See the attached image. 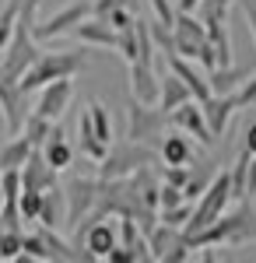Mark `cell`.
Segmentation results:
<instances>
[{"instance_id":"23","label":"cell","mask_w":256,"mask_h":263,"mask_svg":"<svg viewBox=\"0 0 256 263\" xmlns=\"http://www.w3.org/2000/svg\"><path fill=\"white\" fill-rule=\"evenodd\" d=\"M158 151H161V162L165 165H190L193 162V141H190V134H182V130L165 134L161 144H158Z\"/></svg>"},{"instance_id":"4","label":"cell","mask_w":256,"mask_h":263,"mask_svg":"<svg viewBox=\"0 0 256 263\" xmlns=\"http://www.w3.org/2000/svg\"><path fill=\"white\" fill-rule=\"evenodd\" d=\"M88 67V57L84 53H74V49H53V53H39V60L28 67V74L21 78V88L25 91H39L42 84L60 81V78H74Z\"/></svg>"},{"instance_id":"27","label":"cell","mask_w":256,"mask_h":263,"mask_svg":"<svg viewBox=\"0 0 256 263\" xmlns=\"http://www.w3.org/2000/svg\"><path fill=\"white\" fill-rule=\"evenodd\" d=\"M78 134H81V155H84V158H92V162L99 165L102 158H105V151H109V144H102L99 137H95V126H92L88 109L81 112V120H78Z\"/></svg>"},{"instance_id":"49","label":"cell","mask_w":256,"mask_h":263,"mask_svg":"<svg viewBox=\"0 0 256 263\" xmlns=\"http://www.w3.org/2000/svg\"><path fill=\"white\" fill-rule=\"evenodd\" d=\"M176 7H179V11H190V14H197L200 0H176Z\"/></svg>"},{"instance_id":"10","label":"cell","mask_w":256,"mask_h":263,"mask_svg":"<svg viewBox=\"0 0 256 263\" xmlns=\"http://www.w3.org/2000/svg\"><path fill=\"white\" fill-rule=\"evenodd\" d=\"M92 14H95V11H92L88 4H67V7H60L57 14H49L46 21H39V25H35V39H39V42H49V39H57V35H70L81 21L92 18Z\"/></svg>"},{"instance_id":"2","label":"cell","mask_w":256,"mask_h":263,"mask_svg":"<svg viewBox=\"0 0 256 263\" xmlns=\"http://www.w3.org/2000/svg\"><path fill=\"white\" fill-rule=\"evenodd\" d=\"M158 158H161V151H155V144H140V141H130V137L113 141L105 158L99 162V179H126L140 168L155 165Z\"/></svg>"},{"instance_id":"26","label":"cell","mask_w":256,"mask_h":263,"mask_svg":"<svg viewBox=\"0 0 256 263\" xmlns=\"http://www.w3.org/2000/svg\"><path fill=\"white\" fill-rule=\"evenodd\" d=\"M119 242L126 246V249H134V256H137V260H151L148 232H144L134 218H119Z\"/></svg>"},{"instance_id":"47","label":"cell","mask_w":256,"mask_h":263,"mask_svg":"<svg viewBox=\"0 0 256 263\" xmlns=\"http://www.w3.org/2000/svg\"><path fill=\"white\" fill-rule=\"evenodd\" d=\"M242 147L249 151V155H256V120L246 126V137H242Z\"/></svg>"},{"instance_id":"16","label":"cell","mask_w":256,"mask_h":263,"mask_svg":"<svg viewBox=\"0 0 256 263\" xmlns=\"http://www.w3.org/2000/svg\"><path fill=\"white\" fill-rule=\"evenodd\" d=\"M57 176H60V168H53L46 162L42 147H35L28 155V162L21 165V186L25 190H49V186H57Z\"/></svg>"},{"instance_id":"33","label":"cell","mask_w":256,"mask_h":263,"mask_svg":"<svg viewBox=\"0 0 256 263\" xmlns=\"http://www.w3.org/2000/svg\"><path fill=\"white\" fill-rule=\"evenodd\" d=\"M84 109H88V116H92L95 137H99L102 144H113V141H116V137H113V120H109V109H105L102 102H88Z\"/></svg>"},{"instance_id":"45","label":"cell","mask_w":256,"mask_h":263,"mask_svg":"<svg viewBox=\"0 0 256 263\" xmlns=\"http://www.w3.org/2000/svg\"><path fill=\"white\" fill-rule=\"evenodd\" d=\"M116 7H119V0H95V4H92L95 18H109V14H113Z\"/></svg>"},{"instance_id":"13","label":"cell","mask_w":256,"mask_h":263,"mask_svg":"<svg viewBox=\"0 0 256 263\" xmlns=\"http://www.w3.org/2000/svg\"><path fill=\"white\" fill-rule=\"evenodd\" d=\"M74 99V81L70 78H60L39 88V102H35V112H42L46 120H60L67 112V105Z\"/></svg>"},{"instance_id":"37","label":"cell","mask_w":256,"mask_h":263,"mask_svg":"<svg viewBox=\"0 0 256 263\" xmlns=\"http://www.w3.org/2000/svg\"><path fill=\"white\" fill-rule=\"evenodd\" d=\"M151 35H155V46L165 53V57H172L176 53V32L169 28V25H161V21H151Z\"/></svg>"},{"instance_id":"3","label":"cell","mask_w":256,"mask_h":263,"mask_svg":"<svg viewBox=\"0 0 256 263\" xmlns=\"http://www.w3.org/2000/svg\"><path fill=\"white\" fill-rule=\"evenodd\" d=\"M35 25H39V14H18V25H14V35L7 42L4 57H0V70L11 74V78H25L28 67L39 60V39H35Z\"/></svg>"},{"instance_id":"43","label":"cell","mask_w":256,"mask_h":263,"mask_svg":"<svg viewBox=\"0 0 256 263\" xmlns=\"http://www.w3.org/2000/svg\"><path fill=\"white\" fill-rule=\"evenodd\" d=\"M235 99H239V109H249V105H256V74H249V81H246V84L235 91Z\"/></svg>"},{"instance_id":"30","label":"cell","mask_w":256,"mask_h":263,"mask_svg":"<svg viewBox=\"0 0 256 263\" xmlns=\"http://www.w3.org/2000/svg\"><path fill=\"white\" fill-rule=\"evenodd\" d=\"M217 172L211 168V165L204 162V165H190V179H186V186H182V193H186V200H200V193L211 186V179H214Z\"/></svg>"},{"instance_id":"29","label":"cell","mask_w":256,"mask_h":263,"mask_svg":"<svg viewBox=\"0 0 256 263\" xmlns=\"http://www.w3.org/2000/svg\"><path fill=\"white\" fill-rule=\"evenodd\" d=\"M53 126H57V120H46L42 112H35V109H32V112L25 116V126H21V134H25V137H28L32 144H35V147H42V144L49 141Z\"/></svg>"},{"instance_id":"51","label":"cell","mask_w":256,"mask_h":263,"mask_svg":"<svg viewBox=\"0 0 256 263\" xmlns=\"http://www.w3.org/2000/svg\"><path fill=\"white\" fill-rule=\"evenodd\" d=\"M4 203H7V193H4V182H0V211H4Z\"/></svg>"},{"instance_id":"5","label":"cell","mask_w":256,"mask_h":263,"mask_svg":"<svg viewBox=\"0 0 256 263\" xmlns=\"http://www.w3.org/2000/svg\"><path fill=\"white\" fill-rule=\"evenodd\" d=\"M235 200L232 197V172L225 168V172H217L214 179H211V186L200 193V200L193 203V214H190V221L182 224V232H186V239L190 235H197V232H204L207 224H214L225 211H228V203Z\"/></svg>"},{"instance_id":"19","label":"cell","mask_w":256,"mask_h":263,"mask_svg":"<svg viewBox=\"0 0 256 263\" xmlns=\"http://www.w3.org/2000/svg\"><path fill=\"white\" fill-rule=\"evenodd\" d=\"M165 63H169V70H176L179 78L190 84V91H193V99H197V102H207L211 95H214V91H211V81L193 67V60H186V57L172 53V57H165Z\"/></svg>"},{"instance_id":"41","label":"cell","mask_w":256,"mask_h":263,"mask_svg":"<svg viewBox=\"0 0 256 263\" xmlns=\"http://www.w3.org/2000/svg\"><path fill=\"white\" fill-rule=\"evenodd\" d=\"M190 165H193V162H190ZM190 165H165V168H161V182L186 186V179H190Z\"/></svg>"},{"instance_id":"48","label":"cell","mask_w":256,"mask_h":263,"mask_svg":"<svg viewBox=\"0 0 256 263\" xmlns=\"http://www.w3.org/2000/svg\"><path fill=\"white\" fill-rule=\"evenodd\" d=\"M246 190H249V197H256V155L249 158V182H246Z\"/></svg>"},{"instance_id":"20","label":"cell","mask_w":256,"mask_h":263,"mask_svg":"<svg viewBox=\"0 0 256 263\" xmlns=\"http://www.w3.org/2000/svg\"><path fill=\"white\" fill-rule=\"evenodd\" d=\"M204 105V116H207V126H211V134L221 137L225 130H228V120H232V112L239 109V99L235 95H211L207 102H200Z\"/></svg>"},{"instance_id":"21","label":"cell","mask_w":256,"mask_h":263,"mask_svg":"<svg viewBox=\"0 0 256 263\" xmlns=\"http://www.w3.org/2000/svg\"><path fill=\"white\" fill-rule=\"evenodd\" d=\"M190 99H193L190 84L182 81L176 70H169V67H165V78H161V95H158V109H161V112H176L179 105H186Z\"/></svg>"},{"instance_id":"32","label":"cell","mask_w":256,"mask_h":263,"mask_svg":"<svg viewBox=\"0 0 256 263\" xmlns=\"http://www.w3.org/2000/svg\"><path fill=\"white\" fill-rule=\"evenodd\" d=\"M232 4H235V0H200L197 14H200V21H204L207 28H214V25H228V11H232Z\"/></svg>"},{"instance_id":"17","label":"cell","mask_w":256,"mask_h":263,"mask_svg":"<svg viewBox=\"0 0 256 263\" xmlns=\"http://www.w3.org/2000/svg\"><path fill=\"white\" fill-rule=\"evenodd\" d=\"M70 35H74L78 42L99 46V49H116V42H119V32H116V28H113L105 18H95V14H92V18H84L78 28L70 32Z\"/></svg>"},{"instance_id":"22","label":"cell","mask_w":256,"mask_h":263,"mask_svg":"<svg viewBox=\"0 0 256 263\" xmlns=\"http://www.w3.org/2000/svg\"><path fill=\"white\" fill-rule=\"evenodd\" d=\"M39 224H49V228H67V193H63V186H49V190H42Z\"/></svg>"},{"instance_id":"6","label":"cell","mask_w":256,"mask_h":263,"mask_svg":"<svg viewBox=\"0 0 256 263\" xmlns=\"http://www.w3.org/2000/svg\"><path fill=\"white\" fill-rule=\"evenodd\" d=\"M165 123H169V112H161L158 105H148V102L130 99V105H126V137H130V141L161 144Z\"/></svg>"},{"instance_id":"44","label":"cell","mask_w":256,"mask_h":263,"mask_svg":"<svg viewBox=\"0 0 256 263\" xmlns=\"http://www.w3.org/2000/svg\"><path fill=\"white\" fill-rule=\"evenodd\" d=\"M109 263H137V256H134V249H126V246L119 242L113 253H109Z\"/></svg>"},{"instance_id":"46","label":"cell","mask_w":256,"mask_h":263,"mask_svg":"<svg viewBox=\"0 0 256 263\" xmlns=\"http://www.w3.org/2000/svg\"><path fill=\"white\" fill-rule=\"evenodd\" d=\"M242 14H246L249 32H253V39H256V0H242Z\"/></svg>"},{"instance_id":"50","label":"cell","mask_w":256,"mask_h":263,"mask_svg":"<svg viewBox=\"0 0 256 263\" xmlns=\"http://www.w3.org/2000/svg\"><path fill=\"white\" fill-rule=\"evenodd\" d=\"M119 4H123V7H130L134 14H140V4H144V0H119Z\"/></svg>"},{"instance_id":"24","label":"cell","mask_w":256,"mask_h":263,"mask_svg":"<svg viewBox=\"0 0 256 263\" xmlns=\"http://www.w3.org/2000/svg\"><path fill=\"white\" fill-rule=\"evenodd\" d=\"M249 74H253L249 67H232V63H228V67L211 70L207 81H211V91H214V95H235L239 88L249 81Z\"/></svg>"},{"instance_id":"38","label":"cell","mask_w":256,"mask_h":263,"mask_svg":"<svg viewBox=\"0 0 256 263\" xmlns=\"http://www.w3.org/2000/svg\"><path fill=\"white\" fill-rule=\"evenodd\" d=\"M0 253H4V260H18L25 253V232H4L0 235Z\"/></svg>"},{"instance_id":"1","label":"cell","mask_w":256,"mask_h":263,"mask_svg":"<svg viewBox=\"0 0 256 263\" xmlns=\"http://www.w3.org/2000/svg\"><path fill=\"white\" fill-rule=\"evenodd\" d=\"M249 239H256V214H253V207L242 200L239 211L221 214L214 224H207L204 232L190 235L186 242H190V249H207V246H242Z\"/></svg>"},{"instance_id":"53","label":"cell","mask_w":256,"mask_h":263,"mask_svg":"<svg viewBox=\"0 0 256 263\" xmlns=\"http://www.w3.org/2000/svg\"><path fill=\"white\" fill-rule=\"evenodd\" d=\"M0 263H4V253H0Z\"/></svg>"},{"instance_id":"11","label":"cell","mask_w":256,"mask_h":263,"mask_svg":"<svg viewBox=\"0 0 256 263\" xmlns=\"http://www.w3.org/2000/svg\"><path fill=\"white\" fill-rule=\"evenodd\" d=\"M176 53L179 57H186V60L197 63L200 49H204V42H207V25L200 21V14H190V11H179L176 18Z\"/></svg>"},{"instance_id":"28","label":"cell","mask_w":256,"mask_h":263,"mask_svg":"<svg viewBox=\"0 0 256 263\" xmlns=\"http://www.w3.org/2000/svg\"><path fill=\"white\" fill-rule=\"evenodd\" d=\"M32 151H35V144L28 141L25 134L21 137H11V141L0 147V168H21V165L28 162Z\"/></svg>"},{"instance_id":"31","label":"cell","mask_w":256,"mask_h":263,"mask_svg":"<svg viewBox=\"0 0 256 263\" xmlns=\"http://www.w3.org/2000/svg\"><path fill=\"white\" fill-rule=\"evenodd\" d=\"M249 151L242 147V155H239V162L228 168L232 172V197H235V203H242V200H249V190H246V182H249Z\"/></svg>"},{"instance_id":"25","label":"cell","mask_w":256,"mask_h":263,"mask_svg":"<svg viewBox=\"0 0 256 263\" xmlns=\"http://www.w3.org/2000/svg\"><path fill=\"white\" fill-rule=\"evenodd\" d=\"M42 155H46V162L53 165V168H60V172L74 165V147H70V141H67V134H63L60 126H53L49 141L42 144Z\"/></svg>"},{"instance_id":"40","label":"cell","mask_w":256,"mask_h":263,"mask_svg":"<svg viewBox=\"0 0 256 263\" xmlns=\"http://www.w3.org/2000/svg\"><path fill=\"white\" fill-rule=\"evenodd\" d=\"M151 4V11H155V21L161 25H169V28H176V18H179V7L172 0H148Z\"/></svg>"},{"instance_id":"14","label":"cell","mask_w":256,"mask_h":263,"mask_svg":"<svg viewBox=\"0 0 256 263\" xmlns=\"http://www.w3.org/2000/svg\"><path fill=\"white\" fill-rule=\"evenodd\" d=\"M119 246V228H113L102 218H88L84 224V249L92 260H109V253Z\"/></svg>"},{"instance_id":"15","label":"cell","mask_w":256,"mask_h":263,"mask_svg":"<svg viewBox=\"0 0 256 263\" xmlns=\"http://www.w3.org/2000/svg\"><path fill=\"white\" fill-rule=\"evenodd\" d=\"M161 95V74L155 70V63H130V99L158 105Z\"/></svg>"},{"instance_id":"34","label":"cell","mask_w":256,"mask_h":263,"mask_svg":"<svg viewBox=\"0 0 256 263\" xmlns=\"http://www.w3.org/2000/svg\"><path fill=\"white\" fill-rule=\"evenodd\" d=\"M18 14H21V0H4V7H0V53L7 49V42L14 35Z\"/></svg>"},{"instance_id":"52","label":"cell","mask_w":256,"mask_h":263,"mask_svg":"<svg viewBox=\"0 0 256 263\" xmlns=\"http://www.w3.org/2000/svg\"><path fill=\"white\" fill-rule=\"evenodd\" d=\"M4 232H7V228H4V221H0V235H4Z\"/></svg>"},{"instance_id":"8","label":"cell","mask_w":256,"mask_h":263,"mask_svg":"<svg viewBox=\"0 0 256 263\" xmlns=\"http://www.w3.org/2000/svg\"><path fill=\"white\" fill-rule=\"evenodd\" d=\"M119 57L126 63H155V35H151V21L137 18L130 28L119 32V42H116Z\"/></svg>"},{"instance_id":"36","label":"cell","mask_w":256,"mask_h":263,"mask_svg":"<svg viewBox=\"0 0 256 263\" xmlns=\"http://www.w3.org/2000/svg\"><path fill=\"white\" fill-rule=\"evenodd\" d=\"M18 207L25 214V221H39V211H42V190H21Z\"/></svg>"},{"instance_id":"12","label":"cell","mask_w":256,"mask_h":263,"mask_svg":"<svg viewBox=\"0 0 256 263\" xmlns=\"http://www.w3.org/2000/svg\"><path fill=\"white\" fill-rule=\"evenodd\" d=\"M169 123H172L176 130H182V134H190L193 141H200L204 147H211V144L217 141L214 134H211V126H207V116H204V105H200L197 99H190L186 105H179L176 112H169Z\"/></svg>"},{"instance_id":"18","label":"cell","mask_w":256,"mask_h":263,"mask_svg":"<svg viewBox=\"0 0 256 263\" xmlns=\"http://www.w3.org/2000/svg\"><path fill=\"white\" fill-rule=\"evenodd\" d=\"M148 242H151V260H165L169 263V256L176 253L179 246H186V232L176 228V224L158 221L155 228L148 232Z\"/></svg>"},{"instance_id":"7","label":"cell","mask_w":256,"mask_h":263,"mask_svg":"<svg viewBox=\"0 0 256 263\" xmlns=\"http://www.w3.org/2000/svg\"><path fill=\"white\" fill-rule=\"evenodd\" d=\"M99 190H102V179H88V176L67 179V186H63V193H67V224H81L95 214Z\"/></svg>"},{"instance_id":"35","label":"cell","mask_w":256,"mask_h":263,"mask_svg":"<svg viewBox=\"0 0 256 263\" xmlns=\"http://www.w3.org/2000/svg\"><path fill=\"white\" fill-rule=\"evenodd\" d=\"M21 263L25 260H53V253H49V246L42 239L39 232H32V235H25V253L18 256Z\"/></svg>"},{"instance_id":"9","label":"cell","mask_w":256,"mask_h":263,"mask_svg":"<svg viewBox=\"0 0 256 263\" xmlns=\"http://www.w3.org/2000/svg\"><path fill=\"white\" fill-rule=\"evenodd\" d=\"M25 99H28V91L21 88L18 78L0 70V112H4V123H7L11 134H21V126H25V116H28Z\"/></svg>"},{"instance_id":"42","label":"cell","mask_w":256,"mask_h":263,"mask_svg":"<svg viewBox=\"0 0 256 263\" xmlns=\"http://www.w3.org/2000/svg\"><path fill=\"white\" fill-rule=\"evenodd\" d=\"M140 14H134V11H130V7H123V4H119L116 11H113V14H109V25H113V28H116V32H123V28H130V25H134V21H137Z\"/></svg>"},{"instance_id":"39","label":"cell","mask_w":256,"mask_h":263,"mask_svg":"<svg viewBox=\"0 0 256 263\" xmlns=\"http://www.w3.org/2000/svg\"><path fill=\"white\" fill-rule=\"evenodd\" d=\"M190 214H193V200L179 203V207H165V211H158V218L165 224H176V228H182V224L190 221Z\"/></svg>"}]
</instances>
